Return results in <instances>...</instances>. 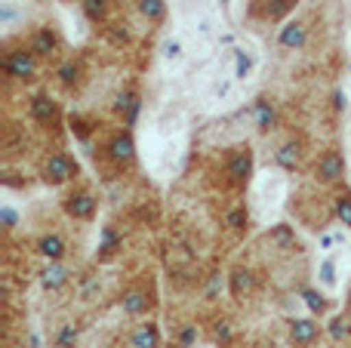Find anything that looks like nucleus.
Wrapping results in <instances>:
<instances>
[{
  "mask_svg": "<svg viewBox=\"0 0 351 348\" xmlns=\"http://www.w3.org/2000/svg\"><path fill=\"white\" fill-rule=\"evenodd\" d=\"M243 222H247V213H243V210H231L228 213V225L231 228H243Z\"/></svg>",
  "mask_w": 351,
  "mask_h": 348,
  "instance_id": "32",
  "label": "nucleus"
},
{
  "mask_svg": "<svg viewBox=\"0 0 351 348\" xmlns=\"http://www.w3.org/2000/svg\"><path fill=\"white\" fill-rule=\"evenodd\" d=\"M108 154L117 164H130V160L136 158V139L130 133H117L114 139L108 142Z\"/></svg>",
  "mask_w": 351,
  "mask_h": 348,
  "instance_id": "9",
  "label": "nucleus"
},
{
  "mask_svg": "<svg viewBox=\"0 0 351 348\" xmlns=\"http://www.w3.org/2000/svg\"><path fill=\"white\" fill-rule=\"evenodd\" d=\"M346 176V158L339 151H324L317 160V179L321 182H339Z\"/></svg>",
  "mask_w": 351,
  "mask_h": 348,
  "instance_id": "5",
  "label": "nucleus"
},
{
  "mask_svg": "<svg viewBox=\"0 0 351 348\" xmlns=\"http://www.w3.org/2000/svg\"><path fill=\"white\" fill-rule=\"evenodd\" d=\"M130 348H160V330L158 324H139L130 336Z\"/></svg>",
  "mask_w": 351,
  "mask_h": 348,
  "instance_id": "14",
  "label": "nucleus"
},
{
  "mask_svg": "<svg viewBox=\"0 0 351 348\" xmlns=\"http://www.w3.org/2000/svg\"><path fill=\"white\" fill-rule=\"evenodd\" d=\"M317 284L324 290H336L339 287V259L336 256H324L317 262Z\"/></svg>",
  "mask_w": 351,
  "mask_h": 348,
  "instance_id": "13",
  "label": "nucleus"
},
{
  "mask_svg": "<svg viewBox=\"0 0 351 348\" xmlns=\"http://www.w3.org/2000/svg\"><path fill=\"white\" fill-rule=\"evenodd\" d=\"M121 306L127 314H145L148 312V299H145V293H139V290H130V293L123 296Z\"/></svg>",
  "mask_w": 351,
  "mask_h": 348,
  "instance_id": "20",
  "label": "nucleus"
},
{
  "mask_svg": "<svg viewBox=\"0 0 351 348\" xmlns=\"http://www.w3.org/2000/svg\"><path fill=\"white\" fill-rule=\"evenodd\" d=\"M228 176L234 182H250L253 179V151L250 148H237L228 158Z\"/></svg>",
  "mask_w": 351,
  "mask_h": 348,
  "instance_id": "6",
  "label": "nucleus"
},
{
  "mask_svg": "<svg viewBox=\"0 0 351 348\" xmlns=\"http://www.w3.org/2000/svg\"><path fill=\"white\" fill-rule=\"evenodd\" d=\"M305 40H308V28L302 22H287L278 34V43L284 49H302Z\"/></svg>",
  "mask_w": 351,
  "mask_h": 348,
  "instance_id": "8",
  "label": "nucleus"
},
{
  "mask_svg": "<svg viewBox=\"0 0 351 348\" xmlns=\"http://www.w3.org/2000/svg\"><path fill=\"white\" fill-rule=\"evenodd\" d=\"M348 333H351V327H348V321H346V318H336L333 324H330V336H333L336 343H346Z\"/></svg>",
  "mask_w": 351,
  "mask_h": 348,
  "instance_id": "28",
  "label": "nucleus"
},
{
  "mask_svg": "<svg viewBox=\"0 0 351 348\" xmlns=\"http://www.w3.org/2000/svg\"><path fill=\"white\" fill-rule=\"evenodd\" d=\"M250 290H253V275H250V271H243V269L231 271V293L243 296V293H250Z\"/></svg>",
  "mask_w": 351,
  "mask_h": 348,
  "instance_id": "21",
  "label": "nucleus"
},
{
  "mask_svg": "<svg viewBox=\"0 0 351 348\" xmlns=\"http://www.w3.org/2000/svg\"><path fill=\"white\" fill-rule=\"evenodd\" d=\"M3 71L16 80L31 77V74H34V53H31V49H12V53H6Z\"/></svg>",
  "mask_w": 351,
  "mask_h": 348,
  "instance_id": "3",
  "label": "nucleus"
},
{
  "mask_svg": "<svg viewBox=\"0 0 351 348\" xmlns=\"http://www.w3.org/2000/svg\"><path fill=\"white\" fill-rule=\"evenodd\" d=\"M117 244H121V238L114 234V228L105 225L102 228V240H99V253H102V256H111V253L117 250Z\"/></svg>",
  "mask_w": 351,
  "mask_h": 348,
  "instance_id": "25",
  "label": "nucleus"
},
{
  "mask_svg": "<svg viewBox=\"0 0 351 348\" xmlns=\"http://www.w3.org/2000/svg\"><path fill=\"white\" fill-rule=\"evenodd\" d=\"M339 244H346V232H339V228H333V232H321V234H317V247H321L324 253H333Z\"/></svg>",
  "mask_w": 351,
  "mask_h": 348,
  "instance_id": "22",
  "label": "nucleus"
},
{
  "mask_svg": "<svg viewBox=\"0 0 351 348\" xmlns=\"http://www.w3.org/2000/svg\"><path fill=\"white\" fill-rule=\"evenodd\" d=\"M74 343H77V327L74 324H65L59 333H56V348H74Z\"/></svg>",
  "mask_w": 351,
  "mask_h": 348,
  "instance_id": "26",
  "label": "nucleus"
},
{
  "mask_svg": "<svg viewBox=\"0 0 351 348\" xmlns=\"http://www.w3.org/2000/svg\"><path fill=\"white\" fill-rule=\"evenodd\" d=\"M274 160H278L280 170H296V164H299V145H296V142H287V145L280 148L278 154H274Z\"/></svg>",
  "mask_w": 351,
  "mask_h": 348,
  "instance_id": "19",
  "label": "nucleus"
},
{
  "mask_svg": "<svg viewBox=\"0 0 351 348\" xmlns=\"http://www.w3.org/2000/svg\"><path fill=\"white\" fill-rule=\"evenodd\" d=\"M219 3H228V0H219Z\"/></svg>",
  "mask_w": 351,
  "mask_h": 348,
  "instance_id": "36",
  "label": "nucleus"
},
{
  "mask_svg": "<svg viewBox=\"0 0 351 348\" xmlns=\"http://www.w3.org/2000/svg\"><path fill=\"white\" fill-rule=\"evenodd\" d=\"M40 284L47 290H59V287H65L68 284V269L62 262H49L47 265V271L40 275Z\"/></svg>",
  "mask_w": 351,
  "mask_h": 348,
  "instance_id": "18",
  "label": "nucleus"
},
{
  "mask_svg": "<svg viewBox=\"0 0 351 348\" xmlns=\"http://www.w3.org/2000/svg\"><path fill=\"white\" fill-rule=\"evenodd\" d=\"M56 47H59V37H56V31L53 28H40L34 34V40H31V53L34 55H49V53H56Z\"/></svg>",
  "mask_w": 351,
  "mask_h": 348,
  "instance_id": "15",
  "label": "nucleus"
},
{
  "mask_svg": "<svg viewBox=\"0 0 351 348\" xmlns=\"http://www.w3.org/2000/svg\"><path fill=\"white\" fill-rule=\"evenodd\" d=\"M65 240L59 238V234H47V238H40V244H37V253H40L43 259H49V262H59L62 256H65Z\"/></svg>",
  "mask_w": 351,
  "mask_h": 348,
  "instance_id": "16",
  "label": "nucleus"
},
{
  "mask_svg": "<svg viewBox=\"0 0 351 348\" xmlns=\"http://www.w3.org/2000/svg\"><path fill=\"white\" fill-rule=\"evenodd\" d=\"M188 3H204V0H188Z\"/></svg>",
  "mask_w": 351,
  "mask_h": 348,
  "instance_id": "35",
  "label": "nucleus"
},
{
  "mask_svg": "<svg viewBox=\"0 0 351 348\" xmlns=\"http://www.w3.org/2000/svg\"><path fill=\"white\" fill-rule=\"evenodd\" d=\"M139 10H142V16L152 18V22H160V18L167 16V3H164V0H142Z\"/></svg>",
  "mask_w": 351,
  "mask_h": 348,
  "instance_id": "24",
  "label": "nucleus"
},
{
  "mask_svg": "<svg viewBox=\"0 0 351 348\" xmlns=\"http://www.w3.org/2000/svg\"><path fill=\"white\" fill-rule=\"evenodd\" d=\"M216 336H219V343H231V327H228V321H222V324L216 327Z\"/></svg>",
  "mask_w": 351,
  "mask_h": 348,
  "instance_id": "34",
  "label": "nucleus"
},
{
  "mask_svg": "<svg viewBox=\"0 0 351 348\" xmlns=\"http://www.w3.org/2000/svg\"><path fill=\"white\" fill-rule=\"evenodd\" d=\"M194 343H197V327L185 324L182 333H179V348H194Z\"/></svg>",
  "mask_w": 351,
  "mask_h": 348,
  "instance_id": "29",
  "label": "nucleus"
},
{
  "mask_svg": "<svg viewBox=\"0 0 351 348\" xmlns=\"http://www.w3.org/2000/svg\"><path fill=\"white\" fill-rule=\"evenodd\" d=\"M302 299H305V306H308L311 314H324V312H327V299L321 296V290H315V287L302 290Z\"/></svg>",
  "mask_w": 351,
  "mask_h": 348,
  "instance_id": "23",
  "label": "nucleus"
},
{
  "mask_svg": "<svg viewBox=\"0 0 351 348\" xmlns=\"http://www.w3.org/2000/svg\"><path fill=\"white\" fill-rule=\"evenodd\" d=\"M0 219H3V225H6V228H12V225H16L19 216H16V210H12V207H3V210H0Z\"/></svg>",
  "mask_w": 351,
  "mask_h": 348,
  "instance_id": "33",
  "label": "nucleus"
},
{
  "mask_svg": "<svg viewBox=\"0 0 351 348\" xmlns=\"http://www.w3.org/2000/svg\"><path fill=\"white\" fill-rule=\"evenodd\" d=\"M284 197H287V176L280 170H268V173H262V176L256 179L253 207H256V213H259L262 219H268V216L284 203Z\"/></svg>",
  "mask_w": 351,
  "mask_h": 348,
  "instance_id": "1",
  "label": "nucleus"
},
{
  "mask_svg": "<svg viewBox=\"0 0 351 348\" xmlns=\"http://www.w3.org/2000/svg\"><path fill=\"white\" fill-rule=\"evenodd\" d=\"M31 114H34L37 123H53L56 117H59V108H56V102L49 96H37L34 102H31Z\"/></svg>",
  "mask_w": 351,
  "mask_h": 348,
  "instance_id": "17",
  "label": "nucleus"
},
{
  "mask_svg": "<svg viewBox=\"0 0 351 348\" xmlns=\"http://www.w3.org/2000/svg\"><path fill=\"white\" fill-rule=\"evenodd\" d=\"M336 216H339V222H346V225L351 228V195L336 197Z\"/></svg>",
  "mask_w": 351,
  "mask_h": 348,
  "instance_id": "27",
  "label": "nucleus"
},
{
  "mask_svg": "<svg viewBox=\"0 0 351 348\" xmlns=\"http://www.w3.org/2000/svg\"><path fill=\"white\" fill-rule=\"evenodd\" d=\"M185 55H188V47L179 34H167L164 40H160V59H164L167 65H182Z\"/></svg>",
  "mask_w": 351,
  "mask_h": 348,
  "instance_id": "10",
  "label": "nucleus"
},
{
  "mask_svg": "<svg viewBox=\"0 0 351 348\" xmlns=\"http://www.w3.org/2000/svg\"><path fill=\"white\" fill-rule=\"evenodd\" d=\"M65 213L80 222L93 219V216H96V197H93L90 191H74V195L65 197Z\"/></svg>",
  "mask_w": 351,
  "mask_h": 348,
  "instance_id": "4",
  "label": "nucleus"
},
{
  "mask_svg": "<svg viewBox=\"0 0 351 348\" xmlns=\"http://www.w3.org/2000/svg\"><path fill=\"white\" fill-rule=\"evenodd\" d=\"M317 336H321V327H317L311 318H296V321H290V339H293V343H296L299 348L315 345Z\"/></svg>",
  "mask_w": 351,
  "mask_h": 348,
  "instance_id": "7",
  "label": "nucleus"
},
{
  "mask_svg": "<svg viewBox=\"0 0 351 348\" xmlns=\"http://www.w3.org/2000/svg\"><path fill=\"white\" fill-rule=\"evenodd\" d=\"M74 176H77V164H74L68 154L56 151V154H49V158L43 160V179H47L49 185H62V182H68V179H74Z\"/></svg>",
  "mask_w": 351,
  "mask_h": 348,
  "instance_id": "2",
  "label": "nucleus"
},
{
  "mask_svg": "<svg viewBox=\"0 0 351 348\" xmlns=\"http://www.w3.org/2000/svg\"><path fill=\"white\" fill-rule=\"evenodd\" d=\"M231 55H234V74H231V77H234L237 84H243V80L253 77V71H256V55L247 53L243 47H234V49H231Z\"/></svg>",
  "mask_w": 351,
  "mask_h": 348,
  "instance_id": "12",
  "label": "nucleus"
},
{
  "mask_svg": "<svg viewBox=\"0 0 351 348\" xmlns=\"http://www.w3.org/2000/svg\"><path fill=\"white\" fill-rule=\"evenodd\" d=\"M59 77L65 80V84H71V80L77 77V65H74V62H68V65H62V68H59Z\"/></svg>",
  "mask_w": 351,
  "mask_h": 348,
  "instance_id": "31",
  "label": "nucleus"
},
{
  "mask_svg": "<svg viewBox=\"0 0 351 348\" xmlns=\"http://www.w3.org/2000/svg\"><path fill=\"white\" fill-rule=\"evenodd\" d=\"M253 123L259 133H271L274 123H278V111H274V105L268 102V99H256L253 105Z\"/></svg>",
  "mask_w": 351,
  "mask_h": 348,
  "instance_id": "11",
  "label": "nucleus"
},
{
  "mask_svg": "<svg viewBox=\"0 0 351 348\" xmlns=\"http://www.w3.org/2000/svg\"><path fill=\"white\" fill-rule=\"evenodd\" d=\"M84 12H86L90 18H99V16L105 12V0H86V3H84Z\"/></svg>",
  "mask_w": 351,
  "mask_h": 348,
  "instance_id": "30",
  "label": "nucleus"
}]
</instances>
